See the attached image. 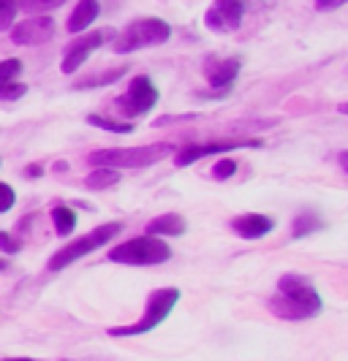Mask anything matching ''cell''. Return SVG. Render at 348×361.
<instances>
[{"mask_svg": "<svg viewBox=\"0 0 348 361\" xmlns=\"http://www.w3.org/2000/svg\"><path fill=\"white\" fill-rule=\"evenodd\" d=\"M267 307L272 315L283 318V321H308L324 310V302L305 274L289 271L277 280L275 296L267 302Z\"/></svg>", "mask_w": 348, "mask_h": 361, "instance_id": "cell-1", "label": "cell"}, {"mask_svg": "<svg viewBox=\"0 0 348 361\" xmlns=\"http://www.w3.org/2000/svg\"><path fill=\"white\" fill-rule=\"evenodd\" d=\"M174 152V145L158 142L145 147H114V149H95L88 155L90 166H109V169H147L155 166Z\"/></svg>", "mask_w": 348, "mask_h": 361, "instance_id": "cell-2", "label": "cell"}, {"mask_svg": "<svg viewBox=\"0 0 348 361\" xmlns=\"http://www.w3.org/2000/svg\"><path fill=\"white\" fill-rule=\"evenodd\" d=\"M169 258H172V247L166 245L164 239L145 234L133 236L128 242H120L117 247H112L107 261L128 264V267H155V264H164Z\"/></svg>", "mask_w": 348, "mask_h": 361, "instance_id": "cell-3", "label": "cell"}, {"mask_svg": "<svg viewBox=\"0 0 348 361\" xmlns=\"http://www.w3.org/2000/svg\"><path fill=\"white\" fill-rule=\"evenodd\" d=\"M180 302V288H158L147 296L145 315L131 326H114L109 329L112 337H136V334H147L155 326H161L169 318V312Z\"/></svg>", "mask_w": 348, "mask_h": 361, "instance_id": "cell-4", "label": "cell"}, {"mask_svg": "<svg viewBox=\"0 0 348 361\" xmlns=\"http://www.w3.org/2000/svg\"><path fill=\"white\" fill-rule=\"evenodd\" d=\"M120 231H123V223H104V226H98V228L88 231L85 236H79V239L68 242L66 247H60V250L49 258V264H47V267H49V271L66 269V267L73 264V261H79V258H85V255L95 253L98 247L109 245V239L120 236Z\"/></svg>", "mask_w": 348, "mask_h": 361, "instance_id": "cell-5", "label": "cell"}, {"mask_svg": "<svg viewBox=\"0 0 348 361\" xmlns=\"http://www.w3.org/2000/svg\"><path fill=\"white\" fill-rule=\"evenodd\" d=\"M172 36V27L169 22L158 17H145V19H136L131 22L128 27L114 36V52L117 54H128L136 52V49H147V47H161L166 44Z\"/></svg>", "mask_w": 348, "mask_h": 361, "instance_id": "cell-6", "label": "cell"}, {"mask_svg": "<svg viewBox=\"0 0 348 361\" xmlns=\"http://www.w3.org/2000/svg\"><path fill=\"white\" fill-rule=\"evenodd\" d=\"M114 104L120 106V111L126 117H142V114H147L150 109H155V104H158V87L152 85V79L145 76V73L133 76L128 90L123 92Z\"/></svg>", "mask_w": 348, "mask_h": 361, "instance_id": "cell-7", "label": "cell"}, {"mask_svg": "<svg viewBox=\"0 0 348 361\" xmlns=\"http://www.w3.org/2000/svg\"><path fill=\"white\" fill-rule=\"evenodd\" d=\"M112 38H114L112 30H90V33H85V36L73 38L71 44H68V49H66V54H63L60 71L73 73L79 66L88 63V57H90L98 47H104V41H112Z\"/></svg>", "mask_w": 348, "mask_h": 361, "instance_id": "cell-8", "label": "cell"}, {"mask_svg": "<svg viewBox=\"0 0 348 361\" xmlns=\"http://www.w3.org/2000/svg\"><path fill=\"white\" fill-rule=\"evenodd\" d=\"M242 17H245V0H215L204 14V25L212 33H232L242 25Z\"/></svg>", "mask_w": 348, "mask_h": 361, "instance_id": "cell-9", "label": "cell"}, {"mask_svg": "<svg viewBox=\"0 0 348 361\" xmlns=\"http://www.w3.org/2000/svg\"><path fill=\"white\" fill-rule=\"evenodd\" d=\"M261 139H229V142H210V145H191L185 149H174V163L177 166H191L215 152H234V149H258Z\"/></svg>", "mask_w": 348, "mask_h": 361, "instance_id": "cell-10", "label": "cell"}, {"mask_svg": "<svg viewBox=\"0 0 348 361\" xmlns=\"http://www.w3.org/2000/svg\"><path fill=\"white\" fill-rule=\"evenodd\" d=\"M8 33H11V41L19 47H38V44H44V41L55 36V19L47 17V14L22 19V22L8 27Z\"/></svg>", "mask_w": 348, "mask_h": 361, "instance_id": "cell-11", "label": "cell"}, {"mask_svg": "<svg viewBox=\"0 0 348 361\" xmlns=\"http://www.w3.org/2000/svg\"><path fill=\"white\" fill-rule=\"evenodd\" d=\"M239 68H242V63H239V57H210L207 63H204V79H207V85L210 87H232L234 85V79L239 76Z\"/></svg>", "mask_w": 348, "mask_h": 361, "instance_id": "cell-12", "label": "cell"}, {"mask_svg": "<svg viewBox=\"0 0 348 361\" xmlns=\"http://www.w3.org/2000/svg\"><path fill=\"white\" fill-rule=\"evenodd\" d=\"M275 228V220L270 215H258V212H245V215L232 217V231H237L242 239L253 242V239H261Z\"/></svg>", "mask_w": 348, "mask_h": 361, "instance_id": "cell-13", "label": "cell"}, {"mask_svg": "<svg viewBox=\"0 0 348 361\" xmlns=\"http://www.w3.org/2000/svg\"><path fill=\"white\" fill-rule=\"evenodd\" d=\"M185 231H188V223H185V217L177 215V212L152 217V220L147 223V234H152V236H183Z\"/></svg>", "mask_w": 348, "mask_h": 361, "instance_id": "cell-14", "label": "cell"}, {"mask_svg": "<svg viewBox=\"0 0 348 361\" xmlns=\"http://www.w3.org/2000/svg\"><path fill=\"white\" fill-rule=\"evenodd\" d=\"M98 11H101L98 0H79L76 8L71 11V17H68V30L71 33H85L92 22L98 19Z\"/></svg>", "mask_w": 348, "mask_h": 361, "instance_id": "cell-15", "label": "cell"}, {"mask_svg": "<svg viewBox=\"0 0 348 361\" xmlns=\"http://www.w3.org/2000/svg\"><path fill=\"white\" fill-rule=\"evenodd\" d=\"M321 228H324V220L316 212H299L292 223V236L294 239H302V236H311L316 231H321Z\"/></svg>", "mask_w": 348, "mask_h": 361, "instance_id": "cell-16", "label": "cell"}, {"mask_svg": "<svg viewBox=\"0 0 348 361\" xmlns=\"http://www.w3.org/2000/svg\"><path fill=\"white\" fill-rule=\"evenodd\" d=\"M120 182V174H117V169H109V166H95V171L88 174V190H107L112 185H117Z\"/></svg>", "mask_w": 348, "mask_h": 361, "instance_id": "cell-17", "label": "cell"}, {"mask_svg": "<svg viewBox=\"0 0 348 361\" xmlns=\"http://www.w3.org/2000/svg\"><path fill=\"white\" fill-rule=\"evenodd\" d=\"M52 223H55L57 236H71L73 228H76V212H73L71 207L60 204V207L52 209Z\"/></svg>", "mask_w": 348, "mask_h": 361, "instance_id": "cell-18", "label": "cell"}, {"mask_svg": "<svg viewBox=\"0 0 348 361\" xmlns=\"http://www.w3.org/2000/svg\"><path fill=\"white\" fill-rule=\"evenodd\" d=\"M126 73V68H114V71H101L98 76H88L82 82H76V90H92V87H101V85H112L117 82L120 76Z\"/></svg>", "mask_w": 348, "mask_h": 361, "instance_id": "cell-19", "label": "cell"}, {"mask_svg": "<svg viewBox=\"0 0 348 361\" xmlns=\"http://www.w3.org/2000/svg\"><path fill=\"white\" fill-rule=\"evenodd\" d=\"M88 123L95 128H104L112 133H131L133 123H120V120H112V117H101V114H88Z\"/></svg>", "mask_w": 348, "mask_h": 361, "instance_id": "cell-20", "label": "cell"}, {"mask_svg": "<svg viewBox=\"0 0 348 361\" xmlns=\"http://www.w3.org/2000/svg\"><path fill=\"white\" fill-rule=\"evenodd\" d=\"M66 0H19V8L28 11V14H49L60 8Z\"/></svg>", "mask_w": 348, "mask_h": 361, "instance_id": "cell-21", "label": "cell"}, {"mask_svg": "<svg viewBox=\"0 0 348 361\" xmlns=\"http://www.w3.org/2000/svg\"><path fill=\"white\" fill-rule=\"evenodd\" d=\"M17 11H19V0H0V33L14 25Z\"/></svg>", "mask_w": 348, "mask_h": 361, "instance_id": "cell-22", "label": "cell"}, {"mask_svg": "<svg viewBox=\"0 0 348 361\" xmlns=\"http://www.w3.org/2000/svg\"><path fill=\"white\" fill-rule=\"evenodd\" d=\"M19 73H22V60H17V57H11V60H3V63H0V85H6V82H14Z\"/></svg>", "mask_w": 348, "mask_h": 361, "instance_id": "cell-23", "label": "cell"}, {"mask_svg": "<svg viewBox=\"0 0 348 361\" xmlns=\"http://www.w3.org/2000/svg\"><path fill=\"white\" fill-rule=\"evenodd\" d=\"M25 92H28L25 85H19V82H6V85H0V101H19Z\"/></svg>", "mask_w": 348, "mask_h": 361, "instance_id": "cell-24", "label": "cell"}, {"mask_svg": "<svg viewBox=\"0 0 348 361\" xmlns=\"http://www.w3.org/2000/svg\"><path fill=\"white\" fill-rule=\"evenodd\" d=\"M234 171H237V161L234 158H223V161H218L212 166V177L215 180H229Z\"/></svg>", "mask_w": 348, "mask_h": 361, "instance_id": "cell-25", "label": "cell"}, {"mask_svg": "<svg viewBox=\"0 0 348 361\" xmlns=\"http://www.w3.org/2000/svg\"><path fill=\"white\" fill-rule=\"evenodd\" d=\"M0 250L8 255H17L22 250V239H14L8 231H0Z\"/></svg>", "mask_w": 348, "mask_h": 361, "instance_id": "cell-26", "label": "cell"}, {"mask_svg": "<svg viewBox=\"0 0 348 361\" xmlns=\"http://www.w3.org/2000/svg\"><path fill=\"white\" fill-rule=\"evenodd\" d=\"M14 201H17L14 188H11V185H6V182H0V215H3V212H8V209L14 207Z\"/></svg>", "mask_w": 348, "mask_h": 361, "instance_id": "cell-27", "label": "cell"}, {"mask_svg": "<svg viewBox=\"0 0 348 361\" xmlns=\"http://www.w3.org/2000/svg\"><path fill=\"white\" fill-rule=\"evenodd\" d=\"M346 0H316V8L318 11H332V8H340Z\"/></svg>", "mask_w": 348, "mask_h": 361, "instance_id": "cell-28", "label": "cell"}, {"mask_svg": "<svg viewBox=\"0 0 348 361\" xmlns=\"http://www.w3.org/2000/svg\"><path fill=\"white\" fill-rule=\"evenodd\" d=\"M41 174H44V166H38V163H33V166L25 169V177H28V180H38Z\"/></svg>", "mask_w": 348, "mask_h": 361, "instance_id": "cell-29", "label": "cell"}, {"mask_svg": "<svg viewBox=\"0 0 348 361\" xmlns=\"http://www.w3.org/2000/svg\"><path fill=\"white\" fill-rule=\"evenodd\" d=\"M340 166H343V169H348V158H346V152H340Z\"/></svg>", "mask_w": 348, "mask_h": 361, "instance_id": "cell-30", "label": "cell"}, {"mask_svg": "<svg viewBox=\"0 0 348 361\" xmlns=\"http://www.w3.org/2000/svg\"><path fill=\"white\" fill-rule=\"evenodd\" d=\"M3 361H38V359H3Z\"/></svg>", "mask_w": 348, "mask_h": 361, "instance_id": "cell-31", "label": "cell"}, {"mask_svg": "<svg viewBox=\"0 0 348 361\" xmlns=\"http://www.w3.org/2000/svg\"><path fill=\"white\" fill-rule=\"evenodd\" d=\"M0 269H6V261H0Z\"/></svg>", "mask_w": 348, "mask_h": 361, "instance_id": "cell-32", "label": "cell"}, {"mask_svg": "<svg viewBox=\"0 0 348 361\" xmlns=\"http://www.w3.org/2000/svg\"><path fill=\"white\" fill-rule=\"evenodd\" d=\"M63 361H73V359H63Z\"/></svg>", "mask_w": 348, "mask_h": 361, "instance_id": "cell-33", "label": "cell"}]
</instances>
